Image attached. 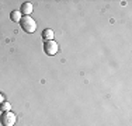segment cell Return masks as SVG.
I'll use <instances>...</instances> for the list:
<instances>
[{
	"mask_svg": "<svg viewBox=\"0 0 132 126\" xmlns=\"http://www.w3.org/2000/svg\"><path fill=\"white\" fill-rule=\"evenodd\" d=\"M21 27H23V30L26 31V32L31 34L34 32V31L37 30V23L34 21V18H31L30 15H24L23 18H21Z\"/></svg>",
	"mask_w": 132,
	"mask_h": 126,
	"instance_id": "1",
	"label": "cell"
},
{
	"mask_svg": "<svg viewBox=\"0 0 132 126\" xmlns=\"http://www.w3.org/2000/svg\"><path fill=\"white\" fill-rule=\"evenodd\" d=\"M0 122H2L3 126H14V123L17 122V116L10 111L3 112L2 118H0Z\"/></svg>",
	"mask_w": 132,
	"mask_h": 126,
	"instance_id": "2",
	"label": "cell"
},
{
	"mask_svg": "<svg viewBox=\"0 0 132 126\" xmlns=\"http://www.w3.org/2000/svg\"><path fill=\"white\" fill-rule=\"evenodd\" d=\"M44 50H45L46 55L52 56V55H56L59 50V45L55 42V41H45V43H44Z\"/></svg>",
	"mask_w": 132,
	"mask_h": 126,
	"instance_id": "3",
	"label": "cell"
},
{
	"mask_svg": "<svg viewBox=\"0 0 132 126\" xmlns=\"http://www.w3.org/2000/svg\"><path fill=\"white\" fill-rule=\"evenodd\" d=\"M34 10V7H32V3H30V2H26V3H23V6H21V14H24V15H30L31 13H32Z\"/></svg>",
	"mask_w": 132,
	"mask_h": 126,
	"instance_id": "4",
	"label": "cell"
},
{
	"mask_svg": "<svg viewBox=\"0 0 132 126\" xmlns=\"http://www.w3.org/2000/svg\"><path fill=\"white\" fill-rule=\"evenodd\" d=\"M21 18H23V14H21V11L14 10L13 13H11V20H13L14 23H20Z\"/></svg>",
	"mask_w": 132,
	"mask_h": 126,
	"instance_id": "5",
	"label": "cell"
},
{
	"mask_svg": "<svg viewBox=\"0 0 132 126\" xmlns=\"http://www.w3.org/2000/svg\"><path fill=\"white\" fill-rule=\"evenodd\" d=\"M42 38L45 41H52L53 39V31L52 30H44L42 31Z\"/></svg>",
	"mask_w": 132,
	"mask_h": 126,
	"instance_id": "6",
	"label": "cell"
},
{
	"mask_svg": "<svg viewBox=\"0 0 132 126\" xmlns=\"http://www.w3.org/2000/svg\"><path fill=\"white\" fill-rule=\"evenodd\" d=\"M10 108H11V105H10L9 102H6V101H4V102H2V104H0V109H2L3 112L10 111Z\"/></svg>",
	"mask_w": 132,
	"mask_h": 126,
	"instance_id": "7",
	"label": "cell"
},
{
	"mask_svg": "<svg viewBox=\"0 0 132 126\" xmlns=\"http://www.w3.org/2000/svg\"><path fill=\"white\" fill-rule=\"evenodd\" d=\"M2 102H4V98H3V95L0 94V104H2Z\"/></svg>",
	"mask_w": 132,
	"mask_h": 126,
	"instance_id": "8",
	"label": "cell"
}]
</instances>
